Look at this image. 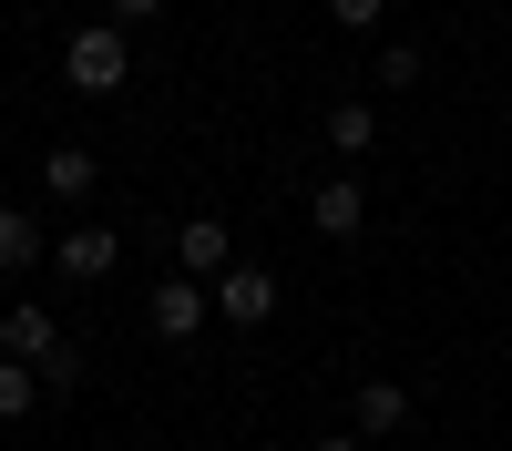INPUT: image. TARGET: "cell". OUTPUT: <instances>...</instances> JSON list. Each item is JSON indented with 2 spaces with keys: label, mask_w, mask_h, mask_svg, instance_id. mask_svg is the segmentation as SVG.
Instances as JSON below:
<instances>
[{
  "label": "cell",
  "mask_w": 512,
  "mask_h": 451,
  "mask_svg": "<svg viewBox=\"0 0 512 451\" xmlns=\"http://www.w3.org/2000/svg\"><path fill=\"white\" fill-rule=\"evenodd\" d=\"M164 11V0H103V21H123V31H134V21H154Z\"/></svg>",
  "instance_id": "16"
},
{
  "label": "cell",
  "mask_w": 512,
  "mask_h": 451,
  "mask_svg": "<svg viewBox=\"0 0 512 451\" xmlns=\"http://www.w3.org/2000/svg\"><path fill=\"white\" fill-rule=\"evenodd\" d=\"M318 451H369V441H359V431H328V441H318Z\"/></svg>",
  "instance_id": "17"
},
{
  "label": "cell",
  "mask_w": 512,
  "mask_h": 451,
  "mask_svg": "<svg viewBox=\"0 0 512 451\" xmlns=\"http://www.w3.org/2000/svg\"><path fill=\"white\" fill-rule=\"evenodd\" d=\"M175 267L216 287V277L236 267V226H216V216H185V226H175Z\"/></svg>",
  "instance_id": "5"
},
{
  "label": "cell",
  "mask_w": 512,
  "mask_h": 451,
  "mask_svg": "<svg viewBox=\"0 0 512 451\" xmlns=\"http://www.w3.org/2000/svg\"><path fill=\"white\" fill-rule=\"evenodd\" d=\"M379 93H420V72H431V52H420V41H379Z\"/></svg>",
  "instance_id": "12"
},
{
  "label": "cell",
  "mask_w": 512,
  "mask_h": 451,
  "mask_svg": "<svg viewBox=\"0 0 512 451\" xmlns=\"http://www.w3.org/2000/svg\"><path fill=\"white\" fill-rule=\"evenodd\" d=\"M62 82H72V93H123V82H134V41H123V21H82L62 41Z\"/></svg>",
  "instance_id": "1"
},
{
  "label": "cell",
  "mask_w": 512,
  "mask_h": 451,
  "mask_svg": "<svg viewBox=\"0 0 512 451\" xmlns=\"http://www.w3.org/2000/svg\"><path fill=\"white\" fill-rule=\"evenodd\" d=\"M72 380H82V339H72V328H62V349L41 359V390H72Z\"/></svg>",
  "instance_id": "14"
},
{
  "label": "cell",
  "mask_w": 512,
  "mask_h": 451,
  "mask_svg": "<svg viewBox=\"0 0 512 451\" xmlns=\"http://www.w3.org/2000/svg\"><path fill=\"white\" fill-rule=\"evenodd\" d=\"M308 226H318L328 246H349V236L369 226V195H359V175H328V185L308 195Z\"/></svg>",
  "instance_id": "6"
},
{
  "label": "cell",
  "mask_w": 512,
  "mask_h": 451,
  "mask_svg": "<svg viewBox=\"0 0 512 451\" xmlns=\"http://www.w3.org/2000/svg\"><path fill=\"white\" fill-rule=\"evenodd\" d=\"M52 349H62V318H52V308H31V298L0 308V359H31V369H41Z\"/></svg>",
  "instance_id": "7"
},
{
  "label": "cell",
  "mask_w": 512,
  "mask_h": 451,
  "mask_svg": "<svg viewBox=\"0 0 512 451\" xmlns=\"http://www.w3.org/2000/svg\"><path fill=\"white\" fill-rule=\"evenodd\" d=\"M52 267H62L72 287H103V277L123 267V236H113V226H62V236H52Z\"/></svg>",
  "instance_id": "3"
},
{
  "label": "cell",
  "mask_w": 512,
  "mask_h": 451,
  "mask_svg": "<svg viewBox=\"0 0 512 451\" xmlns=\"http://www.w3.org/2000/svg\"><path fill=\"white\" fill-rule=\"evenodd\" d=\"M41 257H52V226L21 216V205H0V277H31Z\"/></svg>",
  "instance_id": "9"
},
{
  "label": "cell",
  "mask_w": 512,
  "mask_h": 451,
  "mask_svg": "<svg viewBox=\"0 0 512 451\" xmlns=\"http://www.w3.org/2000/svg\"><path fill=\"white\" fill-rule=\"evenodd\" d=\"M41 185H52L62 205H82V195L103 185V154L93 144H52V154H41Z\"/></svg>",
  "instance_id": "10"
},
{
  "label": "cell",
  "mask_w": 512,
  "mask_h": 451,
  "mask_svg": "<svg viewBox=\"0 0 512 451\" xmlns=\"http://www.w3.org/2000/svg\"><path fill=\"white\" fill-rule=\"evenodd\" d=\"M205 318H216V287H205V277H185V267L144 298V328H154L164 349H195V339H205Z\"/></svg>",
  "instance_id": "2"
},
{
  "label": "cell",
  "mask_w": 512,
  "mask_h": 451,
  "mask_svg": "<svg viewBox=\"0 0 512 451\" xmlns=\"http://www.w3.org/2000/svg\"><path fill=\"white\" fill-rule=\"evenodd\" d=\"M216 318H226V328H267V318H277V277L256 267V257H236V267L216 277Z\"/></svg>",
  "instance_id": "4"
},
{
  "label": "cell",
  "mask_w": 512,
  "mask_h": 451,
  "mask_svg": "<svg viewBox=\"0 0 512 451\" xmlns=\"http://www.w3.org/2000/svg\"><path fill=\"white\" fill-rule=\"evenodd\" d=\"M328 144H338V164H359V154L379 144V113H369V103H328Z\"/></svg>",
  "instance_id": "11"
},
{
  "label": "cell",
  "mask_w": 512,
  "mask_h": 451,
  "mask_svg": "<svg viewBox=\"0 0 512 451\" xmlns=\"http://www.w3.org/2000/svg\"><path fill=\"white\" fill-rule=\"evenodd\" d=\"M328 21H338V31H379V21H390V0H328Z\"/></svg>",
  "instance_id": "15"
},
{
  "label": "cell",
  "mask_w": 512,
  "mask_h": 451,
  "mask_svg": "<svg viewBox=\"0 0 512 451\" xmlns=\"http://www.w3.org/2000/svg\"><path fill=\"white\" fill-rule=\"evenodd\" d=\"M31 400H41V369L31 359H0V421H21Z\"/></svg>",
  "instance_id": "13"
},
{
  "label": "cell",
  "mask_w": 512,
  "mask_h": 451,
  "mask_svg": "<svg viewBox=\"0 0 512 451\" xmlns=\"http://www.w3.org/2000/svg\"><path fill=\"white\" fill-rule=\"evenodd\" d=\"M400 421H410V390H400V380H359V390H349V431H359V441L400 431Z\"/></svg>",
  "instance_id": "8"
}]
</instances>
